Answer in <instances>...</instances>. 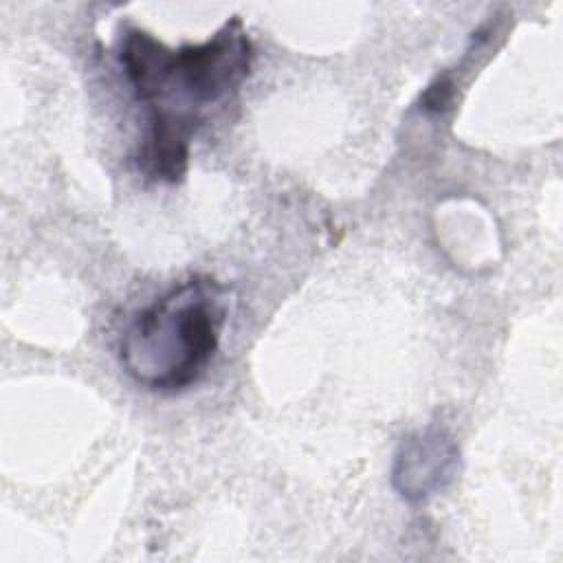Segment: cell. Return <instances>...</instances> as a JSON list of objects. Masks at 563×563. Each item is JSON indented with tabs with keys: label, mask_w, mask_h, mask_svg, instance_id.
<instances>
[{
	"label": "cell",
	"mask_w": 563,
	"mask_h": 563,
	"mask_svg": "<svg viewBox=\"0 0 563 563\" xmlns=\"http://www.w3.org/2000/svg\"><path fill=\"white\" fill-rule=\"evenodd\" d=\"M455 446L444 433H424L402 442L396 457L394 484L407 499L427 497L433 488L442 486L444 477H451V464L455 460Z\"/></svg>",
	"instance_id": "4"
},
{
	"label": "cell",
	"mask_w": 563,
	"mask_h": 563,
	"mask_svg": "<svg viewBox=\"0 0 563 563\" xmlns=\"http://www.w3.org/2000/svg\"><path fill=\"white\" fill-rule=\"evenodd\" d=\"M200 121L161 110L150 112L147 136L139 147V169L156 180L178 183L189 167V147Z\"/></svg>",
	"instance_id": "3"
},
{
	"label": "cell",
	"mask_w": 563,
	"mask_h": 563,
	"mask_svg": "<svg viewBox=\"0 0 563 563\" xmlns=\"http://www.w3.org/2000/svg\"><path fill=\"white\" fill-rule=\"evenodd\" d=\"M453 99V81L449 77H438L422 95V108L427 112H444Z\"/></svg>",
	"instance_id": "5"
},
{
	"label": "cell",
	"mask_w": 563,
	"mask_h": 563,
	"mask_svg": "<svg viewBox=\"0 0 563 563\" xmlns=\"http://www.w3.org/2000/svg\"><path fill=\"white\" fill-rule=\"evenodd\" d=\"M255 51L240 18H231L200 44L167 48L154 35L139 37L123 59L136 97L156 108L169 95L185 97L191 110L220 103L249 77ZM200 117V114H198Z\"/></svg>",
	"instance_id": "2"
},
{
	"label": "cell",
	"mask_w": 563,
	"mask_h": 563,
	"mask_svg": "<svg viewBox=\"0 0 563 563\" xmlns=\"http://www.w3.org/2000/svg\"><path fill=\"white\" fill-rule=\"evenodd\" d=\"M227 321V288L191 277L136 312L121 339V365L154 391H180L213 358Z\"/></svg>",
	"instance_id": "1"
}]
</instances>
